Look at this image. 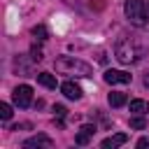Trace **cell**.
<instances>
[{"label":"cell","mask_w":149,"mask_h":149,"mask_svg":"<svg viewBox=\"0 0 149 149\" xmlns=\"http://www.w3.org/2000/svg\"><path fill=\"white\" fill-rule=\"evenodd\" d=\"M137 147H140V149L149 147V137H140V140H137Z\"/></svg>","instance_id":"ac0fdd59"},{"label":"cell","mask_w":149,"mask_h":149,"mask_svg":"<svg viewBox=\"0 0 149 149\" xmlns=\"http://www.w3.org/2000/svg\"><path fill=\"white\" fill-rule=\"evenodd\" d=\"M23 147H26V149H35V147H37V149H40V147L49 149V147H54V140H51L49 135H42V133H40V135H33V137H28V140L23 142Z\"/></svg>","instance_id":"52a82bcc"},{"label":"cell","mask_w":149,"mask_h":149,"mask_svg":"<svg viewBox=\"0 0 149 149\" xmlns=\"http://www.w3.org/2000/svg\"><path fill=\"white\" fill-rule=\"evenodd\" d=\"M33 37H35L37 42H44V40H47V28H44V26H35V28H33Z\"/></svg>","instance_id":"5bb4252c"},{"label":"cell","mask_w":149,"mask_h":149,"mask_svg":"<svg viewBox=\"0 0 149 149\" xmlns=\"http://www.w3.org/2000/svg\"><path fill=\"white\" fill-rule=\"evenodd\" d=\"M33 61H42V51L40 49H33V56H30Z\"/></svg>","instance_id":"d6986e66"},{"label":"cell","mask_w":149,"mask_h":149,"mask_svg":"<svg viewBox=\"0 0 149 149\" xmlns=\"http://www.w3.org/2000/svg\"><path fill=\"white\" fill-rule=\"evenodd\" d=\"M142 84L149 88V72H144V77H142Z\"/></svg>","instance_id":"ffe728a7"},{"label":"cell","mask_w":149,"mask_h":149,"mask_svg":"<svg viewBox=\"0 0 149 149\" xmlns=\"http://www.w3.org/2000/svg\"><path fill=\"white\" fill-rule=\"evenodd\" d=\"M123 12H126V19L135 28L149 30V5H147V0H126Z\"/></svg>","instance_id":"7a4b0ae2"},{"label":"cell","mask_w":149,"mask_h":149,"mask_svg":"<svg viewBox=\"0 0 149 149\" xmlns=\"http://www.w3.org/2000/svg\"><path fill=\"white\" fill-rule=\"evenodd\" d=\"M102 79H105L107 84H130L133 74H128V72H123V70H105Z\"/></svg>","instance_id":"5b68a950"},{"label":"cell","mask_w":149,"mask_h":149,"mask_svg":"<svg viewBox=\"0 0 149 149\" xmlns=\"http://www.w3.org/2000/svg\"><path fill=\"white\" fill-rule=\"evenodd\" d=\"M130 128H135V130H144L147 128V119L140 114V116H133L130 119Z\"/></svg>","instance_id":"4fadbf2b"},{"label":"cell","mask_w":149,"mask_h":149,"mask_svg":"<svg viewBox=\"0 0 149 149\" xmlns=\"http://www.w3.org/2000/svg\"><path fill=\"white\" fill-rule=\"evenodd\" d=\"M107 100H109V105H112V107H121V105H126V102H128V95H126V93H121V91H112V93L107 95Z\"/></svg>","instance_id":"30bf717a"},{"label":"cell","mask_w":149,"mask_h":149,"mask_svg":"<svg viewBox=\"0 0 149 149\" xmlns=\"http://www.w3.org/2000/svg\"><path fill=\"white\" fill-rule=\"evenodd\" d=\"M9 130H30V123H16V126H12Z\"/></svg>","instance_id":"e0dca14e"},{"label":"cell","mask_w":149,"mask_h":149,"mask_svg":"<svg viewBox=\"0 0 149 149\" xmlns=\"http://www.w3.org/2000/svg\"><path fill=\"white\" fill-rule=\"evenodd\" d=\"M12 100H14V105L21 107V109L30 107V102H33V88H30L28 84H19V86L14 88V93H12Z\"/></svg>","instance_id":"277c9868"},{"label":"cell","mask_w":149,"mask_h":149,"mask_svg":"<svg viewBox=\"0 0 149 149\" xmlns=\"http://www.w3.org/2000/svg\"><path fill=\"white\" fill-rule=\"evenodd\" d=\"M130 112H135V114H147V112H149V102H147V100H130Z\"/></svg>","instance_id":"7c38bea8"},{"label":"cell","mask_w":149,"mask_h":149,"mask_svg":"<svg viewBox=\"0 0 149 149\" xmlns=\"http://www.w3.org/2000/svg\"><path fill=\"white\" fill-rule=\"evenodd\" d=\"M54 112H56V116H58V126H63V121H61V119L68 114V109H65L63 105H56V107H54Z\"/></svg>","instance_id":"2e32d148"},{"label":"cell","mask_w":149,"mask_h":149,"mask_svg":"<svg viewBox=\"0 0 149 149\" xmlns=\"http://www.w3.org/2000/svg\"><path fill=\"white\" fill-rule=\"evenodd\" d=\"M61 91H63V95H65L68 100H79V98L84 95L81 86L74 84V81H63V84H61Z\"/></svg>","instance_id":"ba28073f"},{"label":"cell","mask_w":149,"mask_h":149,"mask_svg":"<svg viewBox=\"0 0 149 149\" xmlns=\"http://www.w3.org/2000/svg\"><path fill=\"white\" fill-rule=\"evenodd\" d=\"M126 142H128V135L126 133H116V135H109V137L102 140V149H116V147H121Z\"/></svg>","instance_id":"9c48e42d"},{"label":"cell","mask_w":149,"mask_h":149,"mask_svg":"<svg viewBox=\"0 0 149 149\" xmlns=\"http://www.w3.org/2000/svg\"><path fill=\"white\" fill-rule=\"evenodd\" d=\"M95 126L93 123H84L81 128H79V133L74 135V144H79V147H86L91 140H93V135H95Z\"/></svg>","instance_id":"8992f818"},{"label":"cell","mask_w":149,"mask_h":149,"mask_svg":"<svg viewBox=\"0 0 149 149\" xmlns=\"http://www.w3.org/2000/svg\"><path fill=\"white\" fill-rule=\"evenodd\" d=\"M54 65H56V70H58L61 74L84 77V79H86V77H93V68H91L88 63L74 58V56H58V58L54 61Z\"/></svg>","instance_id":"6da1fadb"},{"label":"cell","mask_w":149,"mask_h":149,"mask_svg":"<svg viewBox=\"0 0 149 149\" xmlns=\"http://www.w3.org/2000/svg\"><path fill=\"white\" fill-rule=\"evenodd\" d=\"M114 56H116V61H119V63L130 65V63H137V61L144 56V49H142L135 40L123 37V40H119V42H116V47H114Z\"/></svg>","instance_id":"3957f363"},{"label":"cell","mask_w":149,"mask_h":149,"mask_svg":"<svg viewBox=\"0 0 149 149\" xmlns=\"http://www.w3.org/2000/svg\"><path fill=\"white\" fill-rule=\"evenodd\" d=\"M0 119H2V121H9V119H12V105L0 102Z\"/></svg>","instance_id":"9a60e30c"},{"label":"cell","mask_w":149,"mask_h":149,"mask_svg":"<svg viewBox=\"0 0 149 149\" xmlns=\"http://www.w3.org/2000/svg\"><path fill=\"white\" fill-rule=\"evenodd\" d=\"M35 77H37V81H40L42 86H47V88H56V77H54L51 72H37Z\"/></svg>","instance_id":"8fae6325"}]
</instances>
